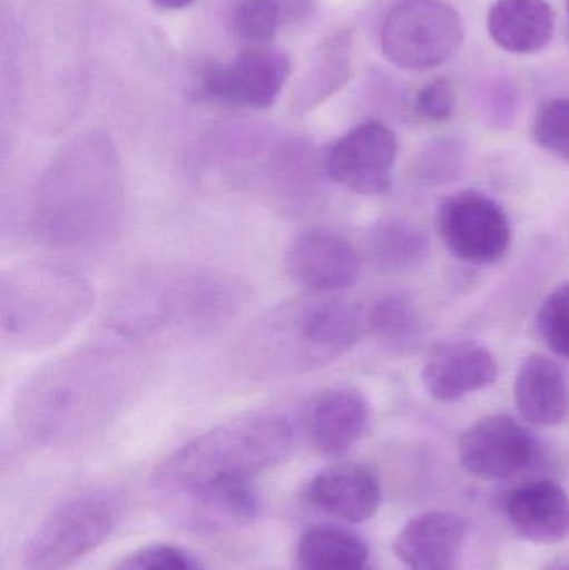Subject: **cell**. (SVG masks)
<instances>
[{
    "label": "cell",
    "instance_id": "obj_1",
    "mask_svg": "<svg viewBox=\"0 0 569 570\" xmlns=\"http://www.w3.org/2000/svg\"><path fill=\"white\" fill-rule=\"evenodd\" d=\"M296 434V421L281 409L247 412L174 452L157 472V489L199 528L243 524L257 512L254 479L290 454Z\"/></svg>",
    "mask_w": 569,
    "mask_h": 570
},
{
    "label": "cell",
    "instance_id": "obj_2",
    "mask_svg": "<svg viewBox=\"0 0 569 570\" xmlns=\"http://www.w3.org/2000/svg\"><path fill=\"white\" fill-rule=\"evenodd\" d=\"M146 358L126 335L110 332L33 372L13 402L23 434L43 444L77 441L119 417L146 381Z\"/></svg>",
    "mask_w": 569,
    "mask_h": 570
},
{
    "label": "cell",
    "instance_id": "obj_3",
    "mask_svg": "<svg viewBox=\"0 0 569 570\" xmlns=\"http://www.w3.org/2000/svg\"><path fill=\"white\" fill-rule=\"evenodd\" d=\"M124 217L126 177L110 137L89 130L63 144L33 193L37 243L62 256H100L116 244Z\"/></svg>",
    "mask_w": 569,
    "mask_h": 570
},
{
    "label": "cell",
    "instance_id": "obj_4",
    "mask_svg": "<svg viewBox=\"0 0 569 570\" xmlns=\"http://www.w3.org/2000/svg\"><path fill=\"white\" fill-rule=\"evenodd\" d=\"M249 301V285L233 274L207 267H149L119 288L110 321L114 332L136 342L203 338L233 324Z\"/></svg>",
    "mask_w": 569,
    "mask_h": 570
},
{
    "label": "cell",
    "instance_id": "obj_5",
    "mask_svg": "<svg viewBox=\"0 0 569 570\" xmlns=\"http://www.w3.org/2000/svg\"><path fill=\"white\" fill-rule=\"evenodd\" d=\"M366 327V314L354 302L294 298L271 308L244 332L237 364L261 381L296 377L337 361Z\"/></svg>",
    "mask_w": 569,
    "mask_h": 570
},
{
    "label": "cell",
    "instance_id": "obj_6",
    "mask_svg": "<svg viewBox=\"0 0 569 570\" xmlns=\"http://www.w3.org/2000/svg\"><path fill=\"white\" fill-rule=\"evenodd\" d=\"M96 292L76 271L52 263L17 264L0 274V337L3 347L39 352L79 327Z\"/></svg>",
    "mask_w": 569,
    "mask_h": 570
},
{
    "label": "cell",
    "instance_id": "obj_7",
    "mask_svg": "<svg viewBox=\"0 0 569 570\" xmlns=\"http://www.w3.org/2000/svg\"><path fill=\"white\" fill-rule=\"evenodd\" d=\"M463 40V19L444 0H401L387 13L381 32L384 57L408 70L448 62Z\"/></svg>",
    "mask_w": 569,
    "mask_h": 570
},
{
    "label": "cell",
    "instance_id": "obj_8",
    "mask_svg": "<svg viewBox=\"0 0 569 570\" xmlns=\"http://www.w3.org/2000/svg\"><path fill=\"white\" fill-rule=\"evenodd\" d=\"M117 522V502L92 492L57 508L36 529L26 548L23 564L29 570H63L99 548Z\"/></svg>",
    "mask_w": 569,
    "mask_h": 570
},
{
    "label": "cell",
    "instance_id": "obj_9",
    "mask_svg": "<svg viewBox=\"0 0 569 570\" xmlns=\"http://www.w3.org/2000/svg\"><path fill=\"white\" fill-rule=\"evenodd\" d=\"M440 234L454 257L474 266L500 263L511 244L503 207L480 193L457 194L443 204Z\"/></svg>",
    "mask_w": 569,
    "mask_h": 570
},
{
    "label": "cell",
    "instance_id": "obj_10",
    "mask_svg": "<svg viewBox=\"0 0 569 570\" xmlns=\"http://www.w3.org/2000/svg\"><path fill=\"white\" fill-rule=\"evenodd\" d=\"M396 134L380 120L361 124L341 137L324 160L326 176L361 196H380L393 184Z\"/></svg>",
    "mask_w": 569,
    "mask_h": 570
},
{
    "label": "cell",
    "instance_id": "obj_11",
    "mask_svg": "<svg viewBox=\"0 0 569 570\" xmlns=\"http://www.w3.org/2000/svg\"><path fill=\"white\" fill-rule=\"evenodd\" d=\"M291 76L286 52L273 47H249L229 63H213L203 73V90L210 99L247 109H269Z\"/></svg>",
    "mask_w": 569,
    "mask_h": 570
},
{
    "label": "cell",
    "instance_id": "obj_12",
    "mask_svg": "<svg viewBox=\"0 0 569 570\" xmlns=\"http://www.w3.org/2000/svg\"><path fill=\"white\" fill-rule=\"evenodd\" d=\"M460 462L483 481H503L527 469L537 454L533 435L507 414L474 422L460 439Z\"/></svg>",
    "mask_w": 569,
    "mask_h": 570
},
{
    "label": "cell",
    "instance_id": "obj_13",
    "mask_svg": "<svg viewBox=\"0 0 569 570\" xmlns=\"http://www.w3.org/2000/svg\"><path fill=\"white\" fill-rule=\"evenodd\" d=\"M284 263L294 283L317 294L351 287L361 273L356 249L344 237L324 229L297 234L287 247Z\"/></svg>",
    "mask_w": 569,
    "mask_h": 570
},
{
    "label": "cell",
    "instance_id": "obj_14",
    "mask_svg": "<svg viewBox=\"0 0 569 570\" xmlns=\"http://www.w3.org/2000/svg\"><path fill=\"white\" fill-rule=\"evenodd\" d=\"M497 377V358L490 348L477 342H443L424 361V387L440 402L460 401L490 387Z\"/></svg>",
    "mask_w": 569,
    "mask_h": 570
},
{
    "label": "cell",
    "instance_id": "obj_15",
    "mask_svg": "<svg viewBox=\"0 0 569 570\" xmlns=\"http://www.w3.org/2000/svg\"><path fill=\"white\" fill-rule=\"evenodd\" d=\"M370 404L356 389L321 392L307 407L306 424L317 451L340 458L353 449L370 424Z\"/></svg>",
    "mask_w": 569,
    "mask_h": 570
},
{
    "label": "cell",
    "instance_id": "obj_16",
    "mask_svg": "<svg viewBox=\"0 0 569 570\" xmlns=\"http://www.w3.org/2000/svg\"><path fill=\"white\" fill-rule=\"evenodd\" d=\"M307 498L333 518L350 524H363L380 509V481L366 465H331L314 475L307 488Z\"/></svg>",
    "mask_w": 569,
    "mask_h": 570
},
{
    "label": "cell",
    "instance_id": "obj_17",
    "mask_svg": "<svg viewBox=\"0 0 569 570\" xmlns=\"http://www.w3.org/2000/svg\"><path fill=\"white\" fill-rule=\"evenodd\" d=\"M467 528L450 512H424L406 522L394 554L408 570H458Z\"/></svg>",
    "mask_w": 569,
    "mask_h": 570
},
{
    "label": "cell",
    "instance_id": "obj_18",
    "mask_svg": "<svg viewBox=\"0 0 569 570\" xmlns=\"http://www.w3.org/2000/svg\"><path fill=\"white\" fill-rule=\"evenodd\" d=\"M507 515L518 535L534 544L569 539V494L558 482L534 481L507 498Z\"/></svg>",
    "mask_w": 569,
    "mask_h": 570
},
{
    "label": "cell",
    "instance_id": "obj_19",
    "mask_svg": "<svg viewBox=\"0 0 569 570\" xmlns=\"http://www.w3.org/2000/svg\"><path fill=\"white\" fill-rule=\"evenodd\" d=\"M487 23L491 39L504 52L530 56L553 39L555 12L547 0H497Z\"/></svg>",
    "mask_w": 569,
    "mask_h": 570
},
{
    "label": "cell",
    "instance_id": "obj_20",
    "mask_svg": "<svg viewBox=\"0 0 569 570\" xmlns=\"http://www.w3.org/2000/svg\"><path fill=\"white\" fill-rule=\"evenodd\" d=\"M518 411L524 421L553 428L567 417L569 409L567 377L553 358L533 354L523 362L514 384Z\"/></svg>",
    "mask_w": 569,
    "mask_h": 570
},
{
    "label": "cell",
    "instance_id": "obj_21",
    "mask_svg": "<svg viewBox=\"0 0 569 570\" xmlns=\"http://www.w3.org/2000/svg\"><path fill=\"white\" fill-rule=\"evenodd\" d=\"M353 72V39L343 32L327 39L314 53L291 99L293 112L307 114L343 89Z\"/></svg>",
    "mask_w": 569,
    "mask_h": 570
},
{
    "label": "cell",
    "instance_id": "obj_22",
    "mask_svg": "<svg viewBox=\"0 0 569 570\" xmlns=\"http://www.w3.org/2000/svg\"><path fill=\"white\" fill-rule=\"evenodd\" d=\"M296 559L300 570H377L366 541L334 525H316L304 532Z\"/></svg>",
    "mask_w": 569,
    "mask_h": 570
},
{
    "label": "cell",
    "instance_id": "obj_23",
    "mask_svg": "<svg viewBox=\"0 0 569 570\" xmlns=\"http://www.w3.org/2000/svg\"><path fill=\"white\" fill-rule=\"evenodd\" d=\"M371 257L380 269H410L423 259L428 240L421 230L401 220H387L371 233Z\"/></svg>",
    "mask_w": 569,
    "mask_h": 570
},
{
    "label": "cell",
    "instance_id": "obj_24",
    "mask_svg": "<svg viewBox=\"0 0 569 570\" xmlns=\"http://www.w3.org/2000/svg\"><path fill=\"white\" fill-rule=\"evenodd\" d=\"M370 331L384 344L406 345L418 332V317L413 302L406 295L386 294L374 302L366 314Z\"/></svg>",
    "mask_w": 569,
    "mask_h": 570
},
{
    "label": "cell",
    "instance_id": "obj_25",
    "mask_svg": "<svg viewBox=\"0 0 569 570\" xmlns=\"http://www.w3.org/2000/svg\"><path fill=\"white\" fill-rule=\"evenodd\" d=\"M230 23L237 39L251 47L266 46L284 23L279 0H241Z\"/></svg>",
    "mask_w": 569,
    "mask_h": 570
},
{
    "label": "cell",
    "instance_id": "obj_26",
    "mask_svg": "<svg viewBox=\"0 0 569 570\" xmlns=\"http://www.w3.org/2000/svg\"><path fill=\"white\" fill-rule=\"evenodd\" d=\"M537 327L545 344L569 361V283L545 298L538 311Z\"/></svg>",
    "mask_w": 569,
    "mask_h": 570
},
{
    "label": "cell",
    "instance_id": "obj_27",
    "mask_svg": "<svg viewBox=\"0 0 569 570\" xmlns=\"http://www.w3.org/2000/svg\"><path fill=\"white\" fill-rule=\"evenodd\" d=\"M533 136L541 149L569 163V99L545 104L534 120Z\"/></svg>",
    "mask_w": 569,
    "mask_h": 570
},
{
    "label": "cell",
    "instance_id": "obj_28",
    "mask_svg": "<svg viewBox=\"0 0 569 570\" xmlns=\"http://www.w3.org/2000/svg\"><path fill=\"white\" fill-rule=\"evenodd\" d=\"M457 109V89L448 79H436L418 90L414 112L424 122H447Z\"/></svg>",
    "mask_w": 569,
    "mask_h": 570
},
{
    "label": "cell",
    "instance_id": "obj_29",
    "mask_svg": "<svg viewBox=\"0 0 569 570\" xmlns=\"http://www.w3.org/2000/svg\"><path fill=\"white\" fill-rule=\"evenodd\" d=\"M196 559L174 546H147L127 556L116 570H190Z\"/></svg>",
    "mask_w": 569,
    "mask_h": 570
},
{
    "label": "cell",
    "instance_id": "obj_30",
    "mask_svg": "<svg viewBox=\"0 0 569 570\" xmlns=\"http://www.w3.org/2000/svg\"><path fill=\"white\" fill-rule=\"evenodd\" d=\"M483 107L497 120L510 119L518 107V90L508 80H494L481 90Z\"/></svg>",
    "mask_w": 569,
    "mask_h": 570
},
{
    "label": "cell",
    "instance_id": "obj_31",
    "mask_svg": "<svg viewBox=\"0 0 569 570\" xmlns=\"http://www.w3.org/2000/svg\"><path fill=\"white\" fill-rule=\"evenodd\" d=\"M284 23L307 19L316 9L314 0H279Z\"/></svg>",
    "mask_w": 569,
    "mask_h": 570
},
{
    "label": "cell",
    "instance_id": "obj_32",
    "mask_svg": "<svg viewBox=\"0 0 569 570\" xmlns=\"http://www.w3.org/2000/svg\"><path fill=\"white\" fill-rule=\"evenodd\" d=\"M154 6L159 7L164 10H180L189 7L194 0H150Z\"/></svg>",
    "mask_w": 569,
    "mask_h": 570
},
{
    "label": "cell",
    "instance_id": "obj_33",
    "mask_svg": "<svg viewBox=\"0 0 569 570\" xmlns=\"http://www.w3.org/2000/svg\"><path fill=\"white\" fill-rule=\"evenodd\" d=\"M548 570H569V558L560 559V561L551 564V568Z\"/></svg>",
    "mask_w": 569,
    "mask_h": 570
},
{
    "label": "cell",
    "instance_id": "obj_34",
    "mask_svg": "<svg viewBox=\"0 0 569 570\" xmlns=\"http://www.w3.org/2000/svg\"><path fill=\"white\" fill-rule=\"evenodd\" d=\"M568 10H569V6H568Z\"/></svg>",
    "mask_w": 569,
    "mask_h": 570
}]
</instances>
